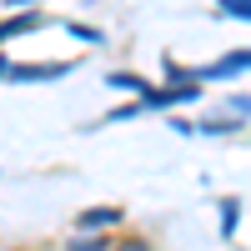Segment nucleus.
<instances>
[{
  "label": "nucleus",
  "mask_w": 251,
  "mask_h": 251,
  "mask_svg": "<svg viewBox=\"0 0 251 251\" xmlns=\"http://www.w3.org/2000/svg\"><path fill=\"white\" fill-rule=\"evenodd\" d=\"M71 66L60 60V66H5V75L10 80H50V75H66Z\"/></svg>",
  "instance_id": "1"
},
{
  "label": "nucleus",
  "mask_w": 251,
  "mask_h": 251,
  "mask_svg": "<svg viewBox=\"0 0 251 251\" xmlns=\"http://www.w3.org/2000/svg\"><path fill=\"white\" fill-rule=\"evenodd\" d=\"M231 71H251V50H236V55H226V60H216V66H206V71H196V75L211 80V75H231Z\"/></svg>",
  "instance_id": "2"
},
{
  "label": "nucleus",
  "mask_w": 251,
  "mask_h": 251,
  "mask_svg": "<svg viewBox=\"0 0 251 251\" xmlns=\"http://www.w3.org/2000/svg\"><path fill=\"white\" fill-rule=\"evenodd\" d=\"M221 15H236V20H251V0H221Z\"/></svg>",
  "instance_id": "3"
},
{
  "label": "nucleus",
  "mask_w": 251,
  "mask_h": 251,
  "mask_svg": "<svg viewBox=\"0 0 251 251\" xmlns=\"http://www.w3.org/2000/svg\"><path fill=\"white\" fill-rule=\"evenodd\" d=\"M116 221V211H86L80 216V226H111Z\"/></svg>",
  "instance_id": "4"
},
{
  "label": "nucleus",
  "mask_w": 251,
  "mask_h": 251,
  "mask_svg": "<svg viewBox=\"0 0 251 251\" xmlns=\"http://www.w3.org/2000/svg\"><path fill=\"white\" fill-rule=\"evenodd\" d=\"M100 246H106V241H75L71 251H100Z\"/></svg>",
  "instance_id": "5"
},
{
  "label": "nucleus",
  "mask_w": 251,
  "mask_h": 251,
  "mask_svg": "<svg viewBox=\"0 0 251 251\" xmlns=\"http://www.w3.org/2000/svg\"><path fill=\"white\" fill-rule=\"evenodd\" d=\"M236 106H241V111H251V96H241V100H236Z\"/></svg>",
  "instance_id": "6"
},
{
  "label": "nucleus",
  "mask_w": 251,
  "mask_h": 251,
  "mask_svg": "<svg viewBox=\"0 0 251 251\" xmlns=\"http://www.w3.org/2000/svg\"><path fill=\"white\" fill-rule=\"evenodd\" d=\"M5 5H30V0H5Z\"/></svg>",
  "instance_id": "7"
}]
</instances>
